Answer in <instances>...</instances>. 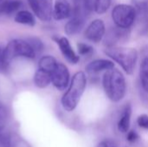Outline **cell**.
Here are the masks:
<instances>
[{
    "mask_svg": "<svg viewBox=\"0 0 148 147\" xmlns=\"http://www.w3.org/2000/svg\"><path fill=\"white\" fill-rule=\"evenodd\" d=\"M102 85L105 94L114 102L121 101L127 91L126 79L123 74L116 68H111L104 73Z\"/></svg>",
    "mask_w": 148,
    "mask_h": 147,
    "instance_id": "cell-1",
    "label": "cell"
},
{
    "mask_svg": "<svg viewBox=\"0 0 148 147\" xmlns=\"http://www.w3.org/2000/svg\"><path fill=\"white\" fill-rule=\"evenodd\" d=\"M87 86V78L82 71L74 75L69 83V87L62 98V106L68 111L71 112L77 107Z\"/></svg>",
    "mask_w": 148,
    "mask_h": 147,
    "instance_id": "cell-2",
    "label": "cell"
},
{
    "mask_svg": "<svg viewBox=\"0 0 148 147\" xmlns=\"http://www.w3.org/2000/svg\"><path fill=\"white\" fill-rule=\"evenodd\" d=\"M105 54L114 62H116L127 75H132L135 69L138 60V52L134 48L107 46L104 49Z\"/></svg>",
    "mask_w": 148,
    "mask_h": 147,
    "instance_id": "cell-3",
    "label": "cell"
},
{
    "mask_svg": "<svg viewBox=\"0 0 148 147\" xmlns=\"http://www.w3.org/2000/svg\"><path fill=\"white\" fill-rule=\"evenodd\" d=\"M36 55V51L27 40L14 39L10 41L2 53L1 62L3 66H8L16 57H24L34 59Z\"/></svg>",
    "mask_w": 148,
    "mask_h": 147,
    "instance_id": "cell-4",
    "label": "cell"
},
{
    "mask_svg": "<svg viewBox=\"0 0 148 147\" xmlns=\"http://www.w3.org/2000/svg\"><path fill=\"white\" fill-rule=\"evenodd\" d=\"M137 16L136 9L129 4H117L112 10V19L114 24L122 29H129Z\"/></svg>",
    "mask_w": 148,
    "mask_h": 147,
    "instance_id": "cell-5",
    "label": "cell"
},
{
    "mask_svg": "<svg viewBox=\"0 0 148 147\" xmlns=\"http://www.w3.org/2000/svg\"><path fill=\"white\" fill-rule=\"evenodd\" d=\"M28 3L40 20L49 22L53 17V0H28Z\"/></svg>",
    "mask_w": 148,
    "mask_h": 147,
    "instance_id": "cell-6",
    "label": "cell"
},
{
    "mask_svg": "<svg viewBox=\"0 0 148 147\" xmlns=\"http://www.w3.org/2000/svg\"><path fill=\"white\" fill-rule=\"evenodd\" d=\"M51 75V83L56 88L60 91L65 90L70 81V74L66 65L61 62H57L56 68L50 73Z\"/></svg>",
    "mask_w": 148,
    "mask_h": 147,
    "instance_id": "cell-7",
    "label": "cell"
},
{
    "mask_svg": "<svg viewBox=\"0 0 148 147\" xmlns=\"http://www.w3.org/2000/svg\"><path fill=\"white\" fill-rule=\"evenodd\" d=\"M106 27L101 19H95L91 22L85 30V37L93 42H100L105 36Z\"/></svg>",
    "mask_w": 148,
    "mask_h": 147,
    "instance_id": "cell-8",
    "label": "cell"
},
{
    "mask_svg": "<svg viewBox=\"0 0 148 147\" xmlns=\"http://www.w3.org/2000/svg\"><path fill=\"white\" fill-rule=\"evenodd\" d=\"M54 40L59 46L61 53L69 63L76 64L79 62L80 56L75 52L67 37H54Z\"/></svg>",
    "mask_w": 148,
    "mask_h": 147,
    "instance_id": "cell-9",
    "label": "cell"
},
{
    "mask_svg": "<svg viewBox=\"0 0 148 147\" xmlns=\"http://www.w3.org/2000/svg\"><path fill=\"white\" fill-rule=\"evenodd\" d=\"M73 8L67 0H56L53 7V18L56 21H62L71 17Z\"/></svg>",
    "mask_w": 148,
    "mask_h": 147,
    "instance_id": "cell-10",
    "label": "cell"
},
{
    "mask_svg": "<svg viewBox=\"0 0 148 147\" xmlns=\"http://www.w3.org/2000/svg\"><path fill=\"white\" fill-rule=\"evenodd\" d=\"M114 68V63L111 60L97 59L89 62L86 67V71L90 75L99 74L102 71H108Z\"/></svg>",
    "mask_w": 148,
    "mask_h": 147,
    "instance_id": "cell-11",
    "label": "cell"
},
{
    "mask_svg": "<svg viewBox=\"0 0 148 147\" xmlns=\"http://www.w3.org/2000/svg\"><path fill=\"white\" fill-rule=\"evenodd\" d=\"M86 18L80 16L72 15L69 21L65 24V33L69 36H74L80 33L85 26Z\"/></svg>",
    "mask_w": 148,
    "mask_h": 147,
    "instance_id": "cell-12",
    "label": "cell"
},
{
    "mask_svg": "<svg viewBox=\"0 0 148 147\" xmlns=\"http://www.w3.org/2000/svg\"><path fill=\"white\" fill-rule=\"evenodd\" d=\"M87 8L89 12L95 11L97 14H104L111 5V0H86Z\"/></svg>",
    "mask_w": 148,
    "mask_h": 147,
    "instance_id": "cell-13",
    "label": "cell"
},
{
    "mask_svg": "<svg viewBox=\"0 0 148 147\" xmlns=\"http://www.w3.org/2000/svg\"><path fill=\"white\" fill-rule=\"evenodd\" d=\"M132 114V107L130 104H127L122 111L121 117L118 122V129L121 133H127L130 126V120Z\"/></svg>",
    "mask_w": 148,
    "mask_h": 147,
    "instance_id": "cell-14",
    "label": "cell"
},
{
    "mask_svg": "<svg viewBox=\"0 0 148 147\" xmlns=\"http://www.w3.org/2000/svg\"><path fill=\"white\" fill-rule=\"evenodd\" d=\"M34 83L39 88H45L51 83L50 73L38 68L34 75Z\"/></svg>",
    "mask_w": 148,
    "mask_h": 147,
    "instance_id": "cell-15",
    "label": "cell"
},
{
    "mask_svg": "<svg viewBox=\"0 0 148 147\" xmlns=\"http://www.w3.org/2000/svg\"><path fill=\"white\" fill-rule=\"evenodd\" d=\"M14 20L17 23L28 25L30 27H33L36 24V19L34 15L29 10H25L17 11L14 16Z\"/></svg>",
    "mask_w": 148,
    "mask_h": 147,
    "instance_id": "cell-16",
    "label": "cell"
},
{
    "mask_svg": "<svg viewBox=\"0 0 148 147\" xmlns=\"http://www.w3.org/2000/svg\"><path fill=\"white\" fill-rule=\"evenodd\" d=\"M23 3L21 0H6L0 3V13L10 15L18 10Z\"/></svg>",
    "mask_w": 148,
    "mask_h": 147,
    "instance_id": "cell-17",
    "label": "cell"
},
{
    "mask_svg": "<svg viewBox=\"0 0 148 147\" xmlns=\"http://www.w3.org/2000/svg\"><path fill=\"white\" fill-rule=\"evenodd\" d=\"M57 61L52 55H44L42 56L38 62V68L40 69L45 70L49 73H51L52 70L56 68Z\"/></svg>",
    "mask_w": 148,
    "mask_h": 147,
    "instance_id": "cell-18",
    "label": "cell"
},
{
    "mask_svg": "<svg viewBox=\"0 0 148 147\" xmlns=\"http://www.w3.org/2000/svg\"><path fill=\"white\" fill-rule=\"evenodd\" d=\"M89 11L87 8L86 0H74V8H73V15L80 16L87 18L89 15Z\"/></svg>",
    "mask_w": 148,
    "mask_h": 147,
    "instance_id": "cell-19",
    "label": "cell"
},
{
    "mask_svg": "<svg viewBox=\"0 0 148 147\" xmlns=\"http://www.w3.org/2000/svg\"><path fill=\"white\" fill-rule=\"evenodd\" d=\"M140 81L142 88L148 93V57L143 59L140 65Z\"/></svg>",
    "mask_w": 148,
    "mask_h": 147,
    "instance_id": "cell-20",
    "label": "cell"
},
{
    "mask_svg": "<svg viewBox=\"0 0 148 147\" xmlns=\"http://www.w3.org/2000/svg\"><path fill=\"white\" fill-rule=\"evenodd\" d=\"M77 50L81 55H90L94 52V48L87 43L79 42L77 44Z\"/></svg>",
    "mask_w": 148,
    "mask_h": 147,
    "instance_id": "cell-21",
    "label": "cell"
},
{
    "mask_svg": "<svg viewBox=\"0 0 148 147\" xmlns=\"http://www.w3.org/2000/svg\"><path fill=\"white\" fill-rule=\"evenodd\" d=\"M27 41L32 46V48L34 49V50L36 51V54H38V53L42 51V49H43V43H42V42L40 39L36 38V37H30V38L27 39Z\"/></svg>",
    "mask_w": 148,
    "mask_h": 147,
    "instance_id": "cell-22",
    "label": "cell"
},
{
    "mask_svg": "<svg viewBox=\"0 0 148 147\" xmlns=\"http://www.w3.org/2000/svg\"><path fill=\"white\" fill-rule=\"evenodd\" d=\"M7 118H8L7 109L3 104L0 103V132L4 129L7 123Z\"/></svg>",
    "mask_w": 148,
    "mask_h": 147,
    "instance_id": "cell-23",
    "label": "cell"
},
{
    "mask_svg": "<svg viewBox=\"0 0 148 147\" xmlns=\"http://www.w3.org/2000/svg\"><path fill=\"white\" fill-rule=\"evenodd\" d=\"M0 147H10V137L3 131L0 132Z\"/></svg>",
    "mask_w": 148,
    "mask_h": 147,
    "instance_id": "cell-24",
    "label": "cell"
},
{
    "mask_svg": "<svg viewBox=\"0 0 148 147\" xmlns=\"http://www.w3.org/2000/svg\"><path fill=\"white\" fill-rule=\"evenodd\" d=\"M137 122H138V125L141 127V128H144V129H147L148 130V116L146 114H142L140 115L138 120H137Z\"/></svg>",
    "mask_w": 148,
    "mask_h": 147,
    "instance_id": "cell-25",
    "label": "cell"
},
{
    "mask_svg": "<svg viewBox=\"0 0 148 147\" xmlns=\"http://www.w3.org/2000/svg\"><path fill=\"white\" fill-rule=\"evenodd\" d=\"M139 138V135L137 134L136 132L134 131H130L128 133H127V139L130 142V143H134Z\"/></svg>",
    "mask_w": 148,
    "mask_h": 147,
    "instance_id": "cell-26",
    "label": "cell"
},
{
    "mask_svg": "<svg viewBox=\"0 0 148 147\" xmlns=\"http://www.w3.org/2000/svg\"><path fill=\"white\" fill-rule=\"evenodd\" d=\"M97 147H108V142H106V141H102V142H101V143L98 145V146Z\"/></svg>",
    "mask_w": 148,
    "mask_h": 147,
    "instance_id": "cell-27",
    "label": "cell"
},
{
    "mask_svg": "<svg viewBox=\"0 0 148 147\" xmlns=\"http://www.w3.org/2000/svg\"><path fill=\"white\" fill-rule=\"evenodd\" d=\"M2 53H3V51H2V49H1V48H0V60H1V58H2Z\"/></svg>",
    "mask_w": 148,
    "mask_h": 147,
    "instance_id": "cell-28",
    "label": "cell"
},
{
    "mask_svg": "<svg viewBox=\"0 0 148 147\" xmlns=\"http://www.w3.org/2000/svg\"><path fill=\"white\" fill-rule=\"evenodd\" d=\"M3 1H4V0H0V3H3Z\"/></svg>",
    "mask_w": 148,
    "mask_h": 147,
    "instance_id": "cell-29",
    "label": "cell"
}]
</instances>
